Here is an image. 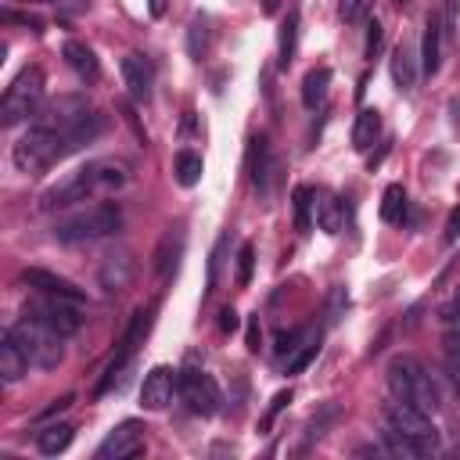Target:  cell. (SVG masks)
I'll list each match as a JSON object with an SVG mask.
<instances>
[{
  "label": "cell",
  "instance_id": "cell-17",
  "mask_svg": "<svg viewBox=\"0 0 460 460\" xmlns=\"http://www.w3.org/2000/svg\"><path fill=\"white\" fill-rule=\"evenodd\" d=\"M388 68H392V79H395V86H399L402 93H410V90L417 86V58H413V47H410L406 40L392 50Z\"/></svg>",
  "mask_w": 460,
  "mask_h": 460
},
{
  "label": "cell",
  "instance_id": "cell-35",
  "mask_svg": "<svg viewBox=\"0 0 460 460\" xmlns=\"http://www.w3.org/2000/svg\"><path fill=\"white\" fill-rule=\"evenodd\" d=\"M381 36H385V32H381V22H370V25H367V47H363V54H367V58H374V54H377Z\"/></svg>",
  "mask_w": 460,
  "mask_h": 460
},
{
  "label": "cell",
  "instance_id": "cell-45",
  "mask_svg": "<svg viewBox=\"0 0 460 460\" xmlns=\"http://www.w3.org/2000/svg\"><path fill=\"white\" fill-rule=\"evenodd\" d=\"M453 305H456V309H460V288H456V298H453Z\"/></svg>",
  "mask_w": 460,
  "mask_h": 460
},
{
  "label": "cell",
  "instance_id": "cell-42",
  "mask_svg": "<svg viewBox=\"0 0 460 460\" xmlns=\"http://www.w3.org/2000/svg\"><path fill=\"white\" fill-rule=\"evenodd\" d=\"M165 7H169V0H147V14H151V18H162Z\"/></svg>",
  "mask_w": 460,
  "mask_h": 460
},
{
  "label": "cell",
  "instance_id": "cell-21",
  "mask_svg": "<svg viewBox=\"0 0 460 460\" xmlns=\"http://www.w3.org/2000/svg\"><path fill=\"white\" fill-rule=\"evenodd\" d=\"M377 137H381V115H377V108H363L356 115V122H352V147L356 151H370Z\"/></svg>",
  "mask_w": 460,
  "mask_h": 460
},
{
  "label": "cell",
  "instance_id": "cell-22",
  "mask_svg": "<svg viewBox=\"0 0 460 460\" xmlns=\"http://www.w3.org/2000/svg\"><path fill=\"white\" fill-rule=\"evenodd\" d=\"M327 86H331V68H309L305 79H302V104L305 108H320L323 97H327Z\"/></svg>",
  "mask_w": 460,
  "mask_h": 460
},
{
  "label": "cell",
  "instance_id": "cell-5",
  "mask_svg": "<svg viewBox=\"0 0 460 460\" xmlns=\"http://www.w3.org/2000/svg\"><path fill=\"white\" fill-rule=\"evenodd\" d=\"M40 101H43V72L36 65H29L11 79V86L0 97V126L11 129L18 122L32 119L40 111Z\"/></svg>",
  "mask_w": 460,
  "mask_h": 460
},
{
  "label": "cell",
  "instance_id": "cell-10",
  "mask_svg": "<svg viewBox=\"0 0 460 460\" xmlns=\"http://www.w3.org/2000/svg\"><path fill=\"white\" fill-rule=\"evenodd\" d=\"M144 424L140 420H122L119 428L108 431V438L97 446V460H129L137 453H144Z\"/></svg>",
  "mask_w": 460,
  "mask_h": 460
},
{
  "label": "cell",
  "instance_id": "cell-20",
  "mask_svg": "<svg viewBox=\"0 0 460 460\" xmlns=\"http://www.w3.org/2000/svg\"><path fill=\"white\" fill-rule=\"evenodd\" d=\"M97 277H101V288L104 291H122L129 284V277H133V259L126 252L122 255H108Z\"/></svg>",
  "mask_w": 460,
  "mask_h": 460
},
{
  "label": "cell",
  "instance_id": "cell-40",
  "mask_svg": "<svg viewBox=\"0 0 460 460\" xmlns=\"http://www.w3.org/2000/svg\"><path fill=\"white\" fill-rule=\"evenodd\" d=\"M259 338H262V331H259V316H252V320H248V349H252V352L259 349Z\"/></svg>",
  "mask_w": 460,
  "mask_h": 460
},
{
  "label": "cell",
  "instance_id": "cell-14",
  "mask_svg": "<svg viewBox=\"0 0 460 460\" xmlns=\"http://www.w3.org/2000/svg\"><path fill=\"white\" fill-rule=\"evenodd\" d=\"M248 172H252L255 190L270 194V180H273V172H277V162H273V151H270V140H266V137H252V147H248Z\"/></svg>",
  "mask_w": 460,
  "mask_h": 460
},
{
  "label": "cell",
  "instance_id": "cell-29",
  "mask_svg": "<svg viewBox=\"0 0 460 460\" xmlns=\"http://www.w3.org/2000/svg\"><path fill=\"white\" fill-rule=\"evenodd\" d=\"M320 352V338H305L291 356H288V363H284V374H302L305 367H309V359Z\"/></svg>",
  "mask_w": 460,
  "mask_h": 460
},
{
  "label": "cell",
  "instance_id": "cell-2",
  "mask_svg": "<svg viewBox=\"0 0 460 460\" xmlns=\"http://www.w3.org/2000/svg\"><path fill=\"white\" fill-rule=\"evenodd\" d=\"M122 226V212L115 201H97V205H86L65 219H58L54 226V237L61 244H83V241H101L108 234H115Z\"/></svg>",
  "mask_w": 460,
  "mask_h": 460
},
{
  "label": "cell",
  "instance_id": "cell-19",
  "mask_svg": "<svg viewBox=\"0 0 460 460\" xmlns=\"http://www.w3.org/2000/svg\"><path fill=\"white\" fill-rule=\"evenodd\" d=\"M442 65V25L435 14H428L424 22V43H420V68L424 75H435Z\"/></svg>",
  "mask_w": 460,
  "mask_h": 460
},
{
  "label": "cell",
  "instance_id": "cell-36",
  "mask_svg": "<svg viewBox=\"0 0 460 460\" xmlns=\"http://www.w3.org/2000/svg\"><path fill=\"white\" fill-rule=\"evenodd\" d=\"M298 349V331H280L277 334V356H291Z\"/></svg>",
  "mask_w": 460,
  "mask_h": 460
},
{
  "label": "cell",
  "instance_id": "cell-32",
  "mask_svg": "<svg viewBox=\"0 0 460 460\" xmlns=\"http://www.w3.org/2000/svg\"><path fill=\"white\" fill-rule=\"evenodd\" d=\"M442 338H446L449 352H460V309L456 305L442 313Z\"/></svg>",
  "mask_w": 460,
  "mask_h": 460
},
{
  "label": "cell",
  "instance_id": "cell-28",
  "mask_svg": "<svg viewBox=\"0 0 460 460\" xmlns=\"http://www.w3.org/2000/svg\"><path fill=\"white\" fill-rule=\"evenodd\" d=\"M295 40H298V14L291 11L288 18H284V25H280V54H277V65L280 68H288L291 61H295Z\"/></svg>",
  "mask_w": 460,
  "mask_h": 460
},
{
  "label": "cell",
  "instance_id": "cell-9",
  "mask_svg": "<svg viewBox=\"0 0 460 460\" xmlns=\"http://www.w3.org/2000/svg\"><path fill=\"white\" fill-rule=\"evenodd\" d=\"M180 399H183L187 410L198 413V417H212V413L219 410V402H223L219 385L212 381V374H205V370H198V367L180 370Z\"/></svg>",
  "mask_w": 460,
  "mask_h": 460
},
{
  "label": "cell",
  "instance_id": "cell-3",
  "mask_svg": "<svg viewBox=\"0 0 460 460\" xmlns=\"http://www.w3.org/2000/svg\"><path fill=\"white\" fill-rule=\"evenodd\" d=\"M388 388L395 399L402 402H413L420 406L424 413H435L438 410V388L431 381V374L413 359V356H395L388 363Z\"/></svg>",
  "mask_w": 460,
  "mask_h": 460
},
{
  "label": "cell",
  "instance_id": "cell-44",
  "mask_svg": "<svg viewBox=\"0 0 460 460\" xmlns=\"http://www.w3.org/2000/svg\"><path fill=\"white\" fill-rule=\"evenodd\" d=\"M18 4H58V0H18Z\"/></svg>",
  "mask_w": 460,
  "mask_h": 460
},
{
  "label": "cell",
  "instance_id": "cell-27",
  "mask_svg": "<svg viewBox=\"0 0 460 460\" xmlns=\"http://www.w3.org/2000/svg\"><path fill=\"white\" fill-rule=\"evenodd\" d=\"M205 47H208V18L205 14H194L190 25H187V54L194 61L205 58Z\"/></svg>",
  "mask_w": 460,
  "mask_h": 460
},
{
  "label": "cell",
  "instance_id": "cell-31",
  "mask_svg": "<svg viewBox=\"0 0 460 460\" xmlns=\"http://www.w3.org/2000/svg\"><path fill=\"white\" fill-rule=\"evenodd\" d=\"M295 226L298 230H309V212H313V187H295Z\"/></svg>",
  "mask_w": 460,
  "mask_h": 460
},
{
  "label": "cell",
  "instance_id": "cell-33",
  "mask_svg": "<svg viewBox=\"0 0 460 460\" xmlns=\"http://www.w3.org/2000/svg\"><path fill=\"white\" fill-rule=\"evenodd\" d=\"M252 270H255V248L244 241V244L237 248V284H241V288L252 284Z\"/></svg>",
  "mask_w": 460,
  "mask_h": 460
},
{
  "label": "cell",
  "instance_id": "cell-7",
  "mask_svg": "<svg viewBox=\"0 0 460 460\" xmlns=\"http://www.w3.org/2000/svg\"><path fill=\"white\" fill-rule=\"evenodd\" d=\"M385 424H388L395 435H402L420 456H428V453L438 449V431H435L431 417H428L420 406H413V402H402V399L388 402V406H385Z\"/></svg>",
  "mask_w": 460,
  "mask_h": 460
},
{
  "label": "cell",
  "instance_id": "cell-34",
  "mask_svg": "<svg viewBox=\"0 0 460 460\" xmlns=\"http://www.w3.org/2000/svg\"><path fill=\"white\" fill-rule=\"evenodd\" d=\"M288 402H291V388H284V392H277V395L270 399V406H266V413H262V420H259V428H262V431H270V424L277 420V413H280V410H284Z\"/></svg>",
  "mask_w": 460,
  "mask_h": 460
},
{
  "label": "cell",
  "instance_id": "cell-8",
  "mask_svg": "<svg viewBox=\"0 0 460 460\" xmlns=\"http://www.w3.org/2000/svg\"><path fill=\"white\" fill-rule=\"evenodd\" d=\"M22 313L36 316L40 323H47L50 331H58L61 338H65V334H75V331L83 327L79 305H75L72 298H61V295H40V298L25 302V309H22Z\"/></svg>",
  "mask_w": 460,
  "mask_h": 460
},
{
  "label": "cell",
  "instance_id": "cell-16",
  "mask_svg": "<svg viewBox=\"0 0 460 460\" xmlns=\"http://www.w3.org/2000/svg\"><path fill=\"white\" fill-rule=\"evenodd\" d=\"M313 212H316V226L323 234H341V223H345V212H341V201L331 194V190H313Z\"/></svg>",
  "mask_w": 460,
  "mask_h": 460
},
{
  "label": "cell",
  "instance_id": "cell-37",
  "mask_svg": "<svg viewBox=\"0 0 460 460\" xmlns=\"http://www.w3.org/2000/svg\"><path fill=\"white\" fill-rule=\"evenodd\" d=\"M223 244H226V237H219V244H216V252H212V259H208V291L216 288V273H219V259H223Z\"/></svg>",
  "mask_w": 460,
  "mask_h": 460
},
{
  "label": "cell",
  "instance_id": "cell-4",
  "mask_svg": "<svg viewBox=\"0 0 460 460\" xmlns=\"http://www.w3.org/2000/svg\"><path fill=\"white\" fill-rule=\"evenodd\" d=\"M61 137L54 126H43V122H32L25 137H18V144L11 147V162L18 165V172L25 176H36V172H47L54 162H61Z\"/></svg>",
  "mask_w": 460,
  "mask_h": 460
},
{
  "label": "cell",
  "instance_id": "cell-6",
  "mask_svg": "<svg viewBox=\"0 0 460 460\" xmlns=\"http://www.w3.org/2000/svg\"><path fill=\"white\" fill-rule=\"evenodd\" d=\"M11 334L22 341L25 356L32 359V367H40V370H54V367H61V359H65L61 334H58V331H50L47 323H40L36 316L22 313V320H18V323H11Z\"/></svg>",
  "mask_w": 460,
  "mask_h": 460
},
{
  "label": "cell",
  "instance_id": "cell-39",
  "mask_svg": "<svg viewBox=\"0 0 460 460\" xmlns=\"http://www.w3.org/2000/svg\"><path fill=\"white\" fill-rule=\"evenodd\" d=\"M442 237H446L449 244H453V241L460 237V205H456V208L449 212V219H446V234H442Z\"/></svg>",
  "mask_w": 460,
  "mask_h": 460
},
{
  "label": "cell",
  "instance_id": "cell-43",
  "mask_svg": "<svg viewBox=\"0 0 460 460\" xmlns=\"http://www.w3.org/2000/svg\"><path fill=\"white\" fill-rule=\"evenodd\" d=\"M262 4V14H277V7H280V0H259Z\"/></svg>",
  "mask_w": 460,
  "mask_h": 460
},
{
  "label": "cell",
  "instance_id": "cell-46",
  "mask_svg": "<svg viewBox=\"0 0 460 460\" xmlns=\"http://www.w3.org/2000/svg\"><path fill=\"white\" fill-rule=\"evenodd\" d=\"M399 4H402V0H399Z\"/></svg>",
  "mask_w": 460,
  "mask_h": 460
},
{
  "label": "cell",
  "instance_id": "cell-26",
  "mask_svg": "<svg viewBox=\"0 0 460 460\" xmlns=\"http://www.w3.org/2000/svg\"><path fill=\"white\" fill-rule=\"evenodd\" d=\"M381 219H385V223H402V219H406V187H402V183H388V187H385Z\"/></svg>",
  "mask_w": 460,
  "mask_h": 460
},
{
  "label": "cell",
  "instance_id": "cell-25",
  "mask_svg": "<svg viewBox=\"0 0 460 460\" xmlns=\"http://www.w3.org/2000/svg\"><path fill=\"white\" fill-rule=\"evenodd\" d=\"M180 252H183V230H180V226H172V230L162 237L158 252H155V273H169V270L176 266Z\"/></svg>",
  "mask_w": 460,
  "mask_h": 460
},
{
  "label": "cell",
  "instance_id": "cell-30",
  "mask_svg": "<svg viewBox=\"0 0 460 460\" xmlns=\"http://www.w3.org/2000/svg\"><path fill=\"white\" fill-rule=\"evenodd\" d=\"M370 11H374V0H338V14H341L345 25H359V22H367Z\"/></svg>",
  "mask_w": 460,
  "mask_h": 460
},
{
  "label": "cell",
  "instance_id": "cell-41",
  "mask_svg": "<svg viewBox=\"0 0 460 460\" xmlns=\"http://www.w3.org/2000/svg\"><path fill=\"white\" fill-rule=\"evenodd\" d=\"M449 377H453V385L460 392V352H449Z\"/></svg>",
  "mask_w": 460,
  "mask_h": 460
},
{
  "label": "cell",
  "instance_id": "cell-18",
  "mask_svg": "<svg viewBox=\"0 0 460 460\" xmlns=\"http://www.w3.org/2000/svg\"><path fill=\"white\" fill-rule=\"evenodd\" d=\"M61 54H65V61H68V68L79 75V79H86V83H93L97 75H101V65H97V54L86 47V43H79V40H68L65 47H61Z\"/></svg>",
  "mask_w": 460,
  "mask_h": 460
},
{
  "label": "cell",
  "instance_id": "cell-12",
  "mask_svg": "<svg viewBox=\"0 0 460 460\" xmlns=\"http://www.w3.org/2000/svg\"><path fill=\"white\" fill-rule=\"evenodd\" d=\"M29 367H32V359L25 356V349H22V341L11 334V327L0 334V381L4 385H14V381H22L25 374H29Z\"/></svg>",
  "mask_w": 460,
  "mask_h": 460
},
{
  "label": "cell",
  "instance_id": "cell-38",
  "mask_svg": "<svg viewBox=\"0 0 460 460\" xmlns=\"http://www.w3.org/2000/svg\"><path fill=\"white\" fill-rule=\"evenodd\" d=\"M237 327H241V320H237V313H234V309L226 305V309L219 313V331H223V334H234Z\"/></svg>",
  "mask_w": 460,
  "mask_h": 460
},
{
  "label": "cell",
  "instance_id": "cell-11",
  "mask_svg": "<svg viewBox=\"0 0 460 460\" xmlns=\"http://www.w3.org/2000/svg\"><path fill=\"white\" fill-rule=\"evenodd\" d=\"M180 392V370L172 367H151L140 385V406L144 410H165L172 395Z\"/></svg>",
  "mask_w": 460,
  "mask_h": 460
},
{
  "label": "cell",
  "instance_id": "cell-24",
  "mask_svg": "<svg viewBox=\"0 0 460 460\" xmlns=\"http://www.w3.org/2000/svg\"><path fill=\"white\" fill-rule=\"evenodd\" d=\"M68 442H72V424H47V428L36 435V449H40L43 456H58V453H65Z\"/></svg>",
  "mask_w": 460,
  "mask_h": 460
},
{
  "label": "cell",
  "instance_id": "cell-1",
  "mask_svg": "<svg viewBox=\"0 0 460 460\" xmlns=\"http://www.w3.org/2000/svg\"><path fill=\"white\" fill-rule=\"evenodd\" d=\"M129 183V169L122 162H111V158H97V162H86L83 169L68 172L65 180H58L54 187H47L40 194V212H58V208H68V205H79V201H90L93 194L101 190H119Z\"/></svg>",
  "mask_w": 460,
  "mask_h": 460
},
{
  "label": "cell",
  "instance_id": "cell-23",
  "mask_svg": "<svg viewBox=\"0 0 460 460\" xmlns=\"http://www.w3.org/2000/svg\"><path fill=\"white\" fill-rule=\"evenodd\" d=\"M172 172H176V183H180V187H194V183L201 180V172H205V162H201L198 151L183 147V151H176V158H172Z\"/></svg>",
  "mask_w": 460,
  "mask_h": 460
},
{
  "label": "cell",
  "instance_id": "cell-13",
  "mask_svg": "<svg viewBox=\"0 0 460 460\" xmlns=\"http://www.w3.org/2000/svg\"><path fill=\"white\" fill-rule=\"evenodd\" d=\"M119 68H122V83H126L129 97H133V101H147V97H151V86H155V72H151L147 58L126 54V58L119 61Z\"/></svg>",
  "mask_w": 460,
  "mask_h": 460
},
{
  "label": "cell",
  "instance_id": "cell-15",
  "mask_svg": "<svg viewBox=\"0 0 460 460\" xmlns=\"http://www.w3.org/2000/svg\"><path fill=\"white\" fill-rule=\"evenodd\" d=\"M22 280H25L29 288H36L40 295H61V298L83 302V288H75L72 280L50 273V270H36V266H32V270H22Z\"/></svg>",
  "mask_w": 460,
  "mask_h": 460
}]
</instances>
